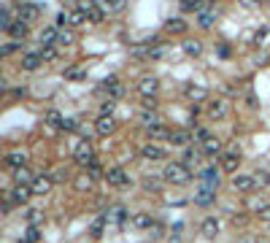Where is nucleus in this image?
Returning a JSON list of instances; mask_svg holds the SVG:
<instances>
[{
  "label": "nucleus",
  "mask_w": 270,
  "mask_h": 243,
  "mask_svg": "<svg viewBox=\"0 0 270 243\" xmlns=\"http://www.w3.org/2000/svg\"><path fill=\"white\" fill-rule=\"evenodd\" d=\"M162 54H165L162 49H149V52H146V57H149V60H160Z\"/></svg>",
  "instance_id": "56"
},
{
  "label": "nucleus",
  "mask_w": 270,
  "mask_h": 243,
  "mask_svg": "<svg viewBox=\"0 0 270 243\" xmlns=\"http://www.w3.org/2000/svg\"><path fill=\"white\" fill-rule=\"evenodd\" d=\"M246 103H249V108H257V98H254V95H249Z\"/></svg>",
  "instance_id": "58"
},
{
  "label": "nucleus",
  "mask_w": 270,
  "mask_h": 243,
  "mask_svg": "<svg viewBox=\"0 0 270 243\" xmlns=\"http://www.w3.org/2000/svg\"><path fill=\"white\" fill-rule=\"evenodd\" d=\"M197 25L202 27V30H211V27L216 25V11H211V8L200 11V14H197Z\"/></svg>",
  "instance_id": "28"
},
{
  "label": "nucleus",
  "mask_w": 270,
  "mask_h": 243,
  "mask_svg": "<svg viewBox=\"0 0 270 243\" xmlns=\"http://www.w3.org/2000/svg\"><path fill=\"white\" fill-rule=\"evenodd\" d=\"M86 173H89L92 179H95V176H105V167H103V162H100V160H95V162L86 165Z\"/></svg>",
  "instance_id": "42"
},
{
  "label": "nucleus",
  "mask_w": 270,
  "mask_h": 243,
  "mask_svg": "<svg viewBox=\"0 0 270 243\" xmlns=\"http://www.w3.org/2000/svg\"><path fill=\"white\" fill-rule=\"evenodd\" d=\"M52 186H54V181L49 179V176H38V179L33 181V195L43 198V195H49V192H52Z\"/></svg>",
  "instance_id": "21"
},
{
  "label": "nucleus",
  "mask_w": 270,
  "mask_h": 243,
  "mask_svg": "<svg viewBox=\"0 0 270 243\" xmlns=\"http://www.w3.org/2000/svg\"><path fill=\"white\" fill-rule=\"evenodd\" d=\"M95 133H98L100 138H108L117 133V119L114 116H98V121H95Z\"/></svg>",
  "instance_id": "8"
},
{
  "label": "nucleus",
  "mask_w": 270,
  "mask_h": 243,
  "mask_svg": "<svg viewBox=\"0 0 270 243\" xmlns=\"http://www.w3.org/2000/svg\"><path fill=\"white\" fill-rule=\"evenodd\" d=\"M19 243H27V240H19Z\"/></svg>",
  "instance_id": "59"
},
{
  "label": "nucleus",
  "mask_w": 270,
  "mask_h": 243,
  "mask_svg": "<svg viewBox=\"0 0 270 243\" xmlns=\"http://www.w3.org/2000/svg\"><path fill=\"white\" fill-rule=\"evenodd\" d=\"M86 16H89V22H92V25H100V22H103V16H105V11H103L100 6H95L92 11H86Z\"/></svg>",
  "instance_id": "45"
},
{
  "label": "nucleus",
  "mask_w": 270,
  "mask_h": 243,
  "mask_svg": "<svg viewBox=\"0 0 270 243\" xmlns=\"http://www.w3.org/2000/svg\"><path fill=\"white\" fill-rule=\"evenodd\" d=\"M216 200V186H208V184H202L200 189L195 192V203L197 205H211Z\"/></svg>",
  "instance_id": "14"
},
{
  "label": "nucleus",
  "mask_w": 270,
  "mask_h": 243,
  "mask_svg": "<svg viewBox=\"0 0 270 243\" xmlns=\"http://www.w3.org/2000/svg\"><path fill=\"white\" fill-rule=\"evenodd\" d=\"M30 195H33V186H27V184H19V186L11 189V198H14L16 205H25L27 200H30Z\"/></svg>",
  "instance_id": "22"
},
{
  "label": "nucleus",
  "mask_w": 270,
  "mask_h": 243,
  "mask_svg": "<svg viewBox=\"0 0 270 243\" xmlns=\"http://www.w3.org/2000/svg\"><path fill=\"white\" fill-rule=\"evenodd\" d=\"M25 219H27V227H38V224L43 222V211L41 208H27Z\"/></svg>",
  "instance_id": "35"
},
{
  "label": "nucleus",
  "mask_w": 270,
  "mask_h": 243,
  "mask_svg": "<svg viewBox=\"0 0 270 243\" xmlns=\"http://www.w3.org/2000/svg\"><path fill=\"white\" fill-rule=\"evenodd\" d=\"M19 49H22V43H19V41H14V43H3V46H0V54H3V57H11V54L19 52Z\"/></svg>",
  "instance_id": "46"
},
{
  "label": "nucleus",
  "mask_w": 270,
  "mask_h": 243,
  "mask_svg": "<svg viewBox=\"0 0 270 243\" xmlns=\"http://www.w3.org/2000/svg\"><path fill=\"white\" fill-rule=\"evenodd\" d=\"M257 216H259V222H267V224H270V203H267L265 208H262V211L257 213Z\"/></svg>",
  "instance_id": "55"
},
{
  "label": "nucleus",
  "mask_w": 270,
  "mask_h": 243,
  "mask_svg": "<svg viewBox=\"0 0 270 243\" xmlns=\"http://www.w3.org/2000/svg\"><path fill=\"white\" fill-rule=\"evenodd\" d=\"M98 6L103 8V11H108V14H117V11H122V8L127 6V0H98Z\"/></svg>",
  "instance_id": "33"
},
{
  "label": "nucleus",
  "mask_w": 270,
  "mask_h": 243,
  "mask_svg": "<svg viewBox=\"0 0 270 243\" xmlns=\"http://www.w3.org/2000/svg\"><path fill=\"white\" fill-rule=\"evenodd\" d=\"M219 171H221V167L208 165V167H202V171H200V179L206 181L208 186H219Z\"/></svg>",
  "instance_id": "25"
},
{
  "label": "nucleus",
  "mask_w": 270,
  "mask_h": 243,
  "mask_svg": "<svg viewBox=\"0 0 270 243\" xmlns=\"http://www.w3.org/2000/svg\"><path fill=\"white\" fill-rule=\"evenodd\" d=\"M89 186H92V176H89V173H81L79 179H76V189H79V192L89 189Z\"/></svg>",
  "instance_id": "43"
},
{
  "label": "nucleus",
  "mask_w": 270,
  "mask_h": 243,
  "mask_svg": "<svg viewBox=\"0 0 270 243\" xmlns=\"http://www.w3.org/2000/svg\"><path fill=\"white\" fill-rule=\"evenodd\" d=\"M154 224H157V222H154L151 213H146V211L132 213V227H135V230H151Z\"/></svg>",
  "instance_id": "16"
},
{
  "label": "nucleus",
  "mask_w": 270,
  "mask_h": 243,
  "mask_svg": "<svg viewBox=\"0 0 270 243\" xmlns=\"http://www.w3.org/2000/svg\"><path fill=\"white\" fill-rule=\"evenodd\" d=\"M33 171L30 167H19V171H14V186H19V184H27V186H33Z\"/></svg>",
  "instance_id": "29"
},
{
  "label": "nucleus",
  "mask_w": 270,
  "mask_h": 243,
  "mask_svg": "<svg viewBox=\"0 0 270 243\" xmlns=\"http://www.w3.org/2000/svg\"><path fill=\"white\" fill-rule=\"evenodd\" d=\"M49 179H52L54 184H65V181H68V167H54V171L49 173Z\"/></svg>",
  "instance_id": "39"
},
{
  "label": "nucleus",
  "mask_w": 270,
  "mask_h": 243,
  "mask_svg": "<svg viewBox=\"0 0 270 243\" xmlns=\"http://www.w3.org/2000/svg\"><path fill=\"white\" fill-rule=\"evenodd\" d=\"M230 184H233V189H235V192H240V195H252V192L257 189L254 176H246V173H235Z\"/></svg>",
  "instance_id": "4"
},
{
  "label": "nucleus",
  "mask_w": 270,
  "mask_h": 243,
  "mask_svg": "<svg viewBox=\"0 0 270 243\" xmlns=\"http://www.w3.org/2000/svg\"><path fill=\"white\" fill-rule=\"evenodd\" d=\"M200 157H202V149H197V146H187L184 149V165L189 167V171L200 165Z\"/></svg>",
  "instance_id": "23"
},
{
  "label": "nucleus",
  "mask_w": 270,
  "mask_h": 243,
  "mask_svg": "<svg viewBox=\"0 0 270 243\" xmlns=\"http://www.w3.org/2000/svg\"><path fill=\"white\" fill-rule=\"evenodd\" d=\"M187 30H189V25H187V19H181V16H173V19L165 22V33H170V35H184Z\"/></svg>",
  "instance_id": "19"
},
{
  "label": "nucleus",
  "mask_w": 270,
  "mask_h": 243,
  "mask_svg": "<svg viewBox=\"0 0 270 243\" xmlns=\"http://www.w3.org/2000/svg\"><path fill=\"white\" fill-rule=\"evenodd\" d=\"M41 65H43L41 52H25L22 60H19V68H22V70H38Z\"/></svg>",
  "instance_id": "11"
},
{
  "label": "nucleus",
  "mask_w": 270,
  "mask_h": 243,
  "mask_svg": "<svg viewBox=\"0 0 270 243\" xmlns=\"http://www.w3.org/2000/svg\"><path fill=\"white\" fill-rule=\"evenodd\" d=\"M103 179L108 181L111 186H127V173H124V167H119V165L108 167V171H105V176H103Z\"/></svg>",
  "instance_id": "10"
},
{
  "label": "nucleus",
  "mask_w": 270,
  "mask_h": 243,
  "mask_svg": "<svg viewBox=\"0 0 270 243\" xmlns=\"http://www.w3.org/2000/svg\"><path fill=\"white\" fill-rule=\"evenodd\" d=\"M14 25V19H11V11H8V8H3V11H0V30L3 33H8V27Z\"/></svg>",
  "instance_id": "40"
},
{
  "label": "nucleus",
  "mask_w": 270,
  "mask_h": 243,
  "mask_svg": "<svg viewBox=\"0 0 270 243\" xmlns=\"http://www.w3.org/2000/svg\"><path fill=\"white\" fill-rule=\"evenodd\" d=\"M170 133H173V130H168L165 125H162V121H160V125H154V127H149V130H146L149 141H154V143H157V141H170Z\"/></svg>",
  "instance_id": "17"
},
{
  "label": "nucleus",
  "mask_w": 270,
  "mask_h": 243,
  "mask_svg": "<svg viewBox=\"0 0 270 243\" xmlns=\"http://www.w3.org/2000/svg\"><path fill=\"white\" fill-rule=\"evenodd\" d=\"M219 167H221L224 173L235 176V173H238V167H240V152H224V154H221Z\"/></svg>",
  "instance_id": "7"
},
{
  "label": "nucleus",
  "mask_w": 270,
  "mask_h": 243,
  "mask_svg": "<svg viewBox=\"0 0 270 243\" xmlns=\"http://www.w3.org/2000/svg\"><path fill=\"white\" fill-rule=\"evenodd\" d=\"M246 222H249V216H246V213H235V216H233V224H235V227H243Z\"/></svg>",
  "instance_id": "53"
},
{
  "label": "nucleus",
  "mask_w": 270,
  "mask_h": 243,
  "mask_svg": "<svg viewBox=\"0 0 270 243\" xmlns=\"http://www.w3.org/2000/svg\"><path fill=\"white\" fill-rule=\"evenodd\" d=\"M89 22V16H86L81 8H76V11H71V27H81V25H86Z\"/></svg>",
  "instance_id": "37"
},
{
  "label": "nucleus",
  "mask_w": 270,
  "mask_h": 243,
  "mask_svg": "<svg viewBox=\"0 0 270 243\" xmlns=\"http://www.w3.org/2000/svg\"><path fill=\"white\" fill-rule=\"evenodd\" d=\"M6 165L11 167V171L27 167V152H11V154H6Z\"/></svg>",
  "instance_id": "24"
},
{
  "label": "nucleus",
  "mask_w": 270,
  "mask_h": 243,
  "mask_svg": "<svg viewBox=\"0 0 270 243\" xmlns=\"http://www.w3.org/2000/svg\"><path fill=\"white\" fill-rule=\"evenodd\" d=\"M181 49H184L187 57H200V54H202V43L200 41H184V43H181Z\"/></svg>",
  "instance_id": "34"
},
{
  "label": "nucleus",
  "mask_w": 270,
  "mask_h": 243,
  "mask_svg": "<svg viewBox=\"0 0 270 243\" xmlns=\"http://www.w3.org/2000/svg\"><path fill=\"white\" fill-rule=\"evenodd\" d=\"M208 116L214 119V121H219V119H224L227 114H230V103L224 100V98H216V100H211L208 103Z\"/></svg>",
  "instance_id": "6"
},
{
  "label": "nucleus",
  "mask_w": 270,
  "mask_h": 243,
  "mask_svg": "<svg viewBox=\"0 0 270 243\" xmlns=\"http://www.w3.org/2000/svg\"><path fill=\"white\" fill-rule=\"evenodd\" d=\"M187 98L192 103H202V100H208V89L206 87H195V84H187Z\"/></svg>",
  "instance_id": "27"
},
{
  "label": "nucleus",
  "mask_w": 270,
  "mask_h": 243,
  "mask_svg": "<svg viewBox=\"0 0 270 243\" xmlns=\"http://www.w3.org/2000/svg\"><path fill=\"white\" fill-rule=\"evenodd\" d=\"M73 160H76V165H81V167H86L89 162L98 160V157H95V146L86 141V138H84V141H79V146L73 149Z\"/></svg>",
  "instance_id": "2"
},
{
  "label": "nucleus",
  "mask_w": 270,
  "mask_h": 243,
  "mask_svg": "<svg viewBox=\"0 0 270 243\" xmlns=\"http://www.w3.org/2000/svg\"><path fill=\"white\" fill-rule=\"evenodd\" d=\"M103 92L108 95V100H114V103H117V100L124 95V87L119 84V79H117V76H108V79L103 81Z\"/></svg>",
  "instance_id": "9"
},
{
  "label": "nucleus",
  "mask_w": 270,
  "mask_h": 243,
  "mask_svg": "<svg viewBox=\"0 0 270 243\" xmlns=\"http://www.w3.org/2000/svg\"><path fill=\"white\" fill-rule=\"evenodd\" d=\"M141 125L143 127H154V125H160V119H157V114H154V111H141Z\"/></svg>",
  "instance_id": "38"
},
{
  "label": "nucleus",
  "mask_w": 270,
  "mask_h": 243,
  "mask_svg": "<svg viewBox=\"0 0 270 243\" xmlns=\"http://www.w3.org/2000/svg\"><path fill=\"white\" fill-rule=\"evenodd\" d=\"M160 179H149V176H146V179H143V189H146V192H160Z\"/></svg>",
  "instance_id": "49"
},
{
  "label": "nucleus",
  "mask_w": 270,
  "mask_h": 243,
  "mask_svg": "<svg viewBox=\"0 0 270 243\" xmlns=\"http://www.w3.org/2000/svg\"><path fill=\"white\" fill-rule=\"evenodd\" d=\"M41 57H43V62H54L57 57H60V52H57L54 46H43V49H41Z\"/></svg>",
  "instance_id": "44"
},
{
  "label": "nucleus",
  "mask_w": 270,
  "mask_h": 243,
  "mask_svg": "<svg viewBox=\"0 0 270 243\" xmlns=\"http://www.w3.org/2000/svg\"><path fill=\"white\" fill-rule=\"evenodd\" d=\"M57 35H60L57 27H43L41 35H38V38H41V49H43V46H54L57 43Z\"/></svg>",
  "instance_id": "30"
},
{
  "label": "nucleus",
  "mask_w": 270,
  "mask_h": 243,
  "mask_svg": "<svg viewBox=\"0 0 270 243\" xmlns=\"http://www.w3.org/2000/svg\"><path fill=\"white\" fill-rule=\"evenodd\" d=\"M105 219H108V224H124L130 219V213H127V208H122V205H114V208L105 211Z\"/></svg>",
  "instance_id": "18"
},
{
  "label": "nucleus",
  "mask_w": 270,
  "mask_h": 243,
  "mask_svg": "<svg viewBox=\"0 0 270 243\" xmlns=\"http://www.w3.org/2000/svg\"><path fill=\"white\" fill-rule=\"evenodd\" d=\"M43 121H46V127H52V130H62V121L65 119H62V114L57 108H49L43 114Z\"/></svg>",
  "instance_id": "26"
},
{
  "label": "nucleus",
  "mask_w": 270,
  "mask_h": 243,
  "mask_svg": "<svg viewBox=\"0 0 270 243\" xmlns=\"http://www.w3.org/2000/svg\"><path fill=\"white\" fill-rule=\"evenodd\" d=\"M165 149H162L160 143H154V141H149V143H143L141 146V157L143 160H149V162H160V160H165Z\"/></svg>",
  "instance_id": "5"
},
{
  "label": "nucleus",
  "mask_w": 270,
  "mask_h": 243,
  "mask_svg": "<svg viewBox=\"0 0 270 243\" xmlns=\"http://www.w3.org/2000/svg\"><path fill=\"white\" fill-rule=\"evenodd\" d=\"M208 138H211V135H208V130H206V127H200V130H197V133H195V141H197L200 146H202V143H206V141H208Z\"/></svg>",
  "instance_id": "52"
},
{
  "label": "nucleus",
  "mask_w": 270,
  "mask_h": 243,
  "mask_svg": "<svg viewBox=\"0 0 270 243\" xmlns=\"http://www.w3.org/2000/svg\"><path fill=\"white\" fill-rule=\"evenodd\" d=\"M135 89L141 92V98H157V92H160V79H157V76H143V79H138Z\"/></svg>",
  "instance_id": "3"
},
{
  "label": "nucleus",
  "mask_w": 270,
  "mask_h": 243,
  "mask_svg": "<svg viewBox=\"0 0 270 243\" xmlns=\"http://www.w3.org/2000/svg\"><path fill=\"white\" fill-rule=\"evenodd\" d=\"M200 149H202V154H208V157H216V154H221V141H219V138H214V135H211V138H208V141L202 143Z\"/></svg>",
  "instance_id": "32"
},
{
  "label": "nucleus",
  "mask_w": 270,
  "mask_h": 243,
  "mask_svg": "<svg viewBox=\"0 0 270 243\" xmlns=\"http://www.w3.org/2000/svg\"><path fill=\"white\" fill-rule=\"evenodd\" d=\"M27 33H30V25L22 22V19H16L11 27H8V35H11L14 41H19V43H22V41L27 38Z\"/></svg>",
  "instance_id": "20"
},
{
  "label": "nucleus",
  "mask_w": 270,
  "mask_h": 243,
  "mask_svg": "<svg viewBox=\"0 0 270 243\" xmlns=\"http://www.w3.org/2000/svg\"><path fill=\"white\" fill-rule=\"evenodd\" d=\"M65 79L81 81V79H86V70H84V68H68V70H65Z\"/></svg>",
  "instance_id": "41"
},
{
  "label": "nucleus",
  "mask_w": 270,
  "mask_h": 243,
  "mask_svg": "<svg viewBox=\"0 0 270 243\" xmlns=\"http://www.w3.org/2000/svg\"><path fill=\"white\" fill-rule=\"evenodd\" d=\"M262 3H265V0H240V6H243V8H259Z\"/></svg>",
  "instance_id": "54"
},
{
  "label": "nucleus",
  "mask_w": 270,
  "mask_h": 243,
  "mask_svg": "<svg viewBox=\"0 0 270 243\" xmlns=\"http://www.w3.org/2000/svg\"><path fill=\"white\" fill-rule=\"evenodd\" d=\"M22 240H27V243H38L41 240V230L38 227H27V232H25V238Z\"/></svg>",
  "instance_id": "47"
},
{
  "label": "nucleus",
  "mask_w": 270,
  "mask_h": 243,
  "mask_svg": "<svg viewBox=\"0 0 270 243\" xmlns=\"http://www.w3.org/2000/svg\"><path fill=\"white\" fill-rule=\"evenodd\" d=\"M62 130H65V133H73V130H76V121H73V119H65V121H62Z\"/></svg>",
  "instance_id": "57"
},
{
  "label": "nucleus",
  "mask_w": 270,
  "mask_h": 243,
  "mask_svg": "<svg viewBox=\"0 0 270 243\" xmlns=\"http://www.w3.org/2000/svg\"><path fill=\"white\" fill-rule=\"evenodd\" d=\"M219 230H221V224H219L216 216L202 219V224H200V235H202V238H208V240H214V238L219 235Z\"/></svg>",
  "instance_id": "12"
},
{
  "label": "nucleus",
  "mask_w": 270,
  "mask_h": 243,
  "mask_svg": "<svg viewBox=\"0 0 270 243\" xmlns=\"http://www.w3.org/2000/svg\"><path fill=\"white\" fill-rule=\"evenodd\" d=\"M192 141H195V135L187 133V130H173L170 133V146L173 149H187Z\"/></svg>",
  "instance_id": "13"
},
{
  "label": "nucleus",
  "mask_w": 270,
  "mask_h": 243,
  "mask_svg": "<svg viewBox=\"0 0 270 243\" xmlns=\"http://www.w3.org/2000/svg\"><path fill=\"white\" fill-rule=\"evenodd\" d=\"M105 227H108V219H105V216H95L92 224H89V235L92 238H103Z\"/></svg>",
  "instance_id": "31"
},
{
  "label": "nucleus",
  "mask_w": 270,
  "mask_h": 243,
  "mask_svg": "<svg viewBox=\"0 0 270 243\" xmlns=\"http://www.w3.org/2000/svg\"><path fill=\"white\" fill-rule=\"evenodd\" d=\"M254 184L259 186V189H267V186H270V171H265V167H259V171L254 173Z\"/></svg>",
  "instance_id": "36"
},
{
  "label": "nucleus",
  "mask_w": 270,
  "mask_h": 243,
  "mask_svg": "<svg viewBox=\"0 0 270 243\" xmlns=\"http://www.w3.org/2000/svg\"><path fill=\"white\" fill-rule=\"evenodd\" d=\"M76 38H73V33L71 30H60V35H57V43L60 46H71Z\"/></svg>",
  "instance_id": "48"
},
{
  "label": "nucleus",
  "mask_w": 270,
  "mask_h": 243,
  "mask_svg": "<svg viewBox=\"0 0 270 243\" xmlns=\"http://www.w3.org/2000/svg\"><path fill=\"white\" fill-rule=\"evenodd\" d=\"M181 6H184L187 8V11H206V8H202V0H184V3H181Z\"/></svg>",
  "instance_id": "50"
},
{
  "label": "nucleus",
  "mask_w": 270,
  "mask_h": 243,
  "mask_svg": "<svg viewBox=\"0 0 270 243\" xmlns=\"http://www.w3.org/2000/svg\"><path fill=\"white\" fill-rule=\"evenodd\" d=\"M162 179L168 184H176V186H184L192 181V171L184 165V162H168L165 171H162Z\"/></svg>",
  "instance_id": "1"
},
{
  "label": "nucleus",
  "mask_w": 270,
  "mask_h": 243,
  "mask_svg": "<svg viewBox=\"0 0 270 243\" xmlns=\"http://www.w3.org/2000/svg\"><path fill=\"white\" fill-rule=\"evenodd\" d=\"M16 14H19V19L30 25L33 19H38V14H41V6H35V3H22L16 8Z\"/></svg>",
  "instance_id": "15"
},
{
  "label": "nucleus",
  "mask_w": 270,
  "mask_h": 243,
  "mask_svg": "<svg viewBox=\"0 0 270 243\" xmlns=\"http://www.w3.org/2000/svg\"><path fill=\"white\" fill-rule=\"evenodd\" d=\"M143 111H157V98H143Z\"/></svg>",
  "instance_id": "51"
}]
</instances>
